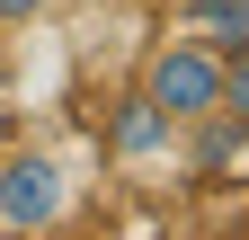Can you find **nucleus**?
Masks as SVG:
<instances>
[{"instance_id":"obj_1","label":"nucleus","mask_w":249,"mask_h":240,"mask_svg":"<svg viewBox=\"0 0 249 240\" xmlns=\"http://www.w3.org/2000/svg\"><path fill=\"white\" fill-rule=\"evenodd\" d=\"M223 71H231V53L178 27V36L151 45V63H142V98L160 107L178 134H187V125H213V116H223Z\"/></svg>"},{"instance_id":"obj_2","label":"nucleus","mask_w":249,"mask_h":240,"mask_svg":"<svg viewBox=\"0 0 249 240\" xmlns=\"http://www.w3.org/2000/svg\"><path fill=\"white\" fill-rule=\"evenodd\" d=\"M71 205H80V178L62 152H45V142L0 152V231H62Z\"/></svg>"},{"instance_id":"obj_3","label":"nucleus","mask_w":249,"mask_h":240,"mask_svg":"<svg viewBox=\"0 0 249 240\" xmlns=\"http://www.w3.org/2000/svg\"><path fill=\"white\" fill-rule=\"evenodd\" d=\"M116 152H124V160H169V152H178V125H169L151 98H134V107L116 116Z\"/></svg>"},{"instance_id":"obj_4","label":"nucleus","mask_w":249,"mask_h":240,"mask_svg":"<svg viewBox=\"0 0 249 240\" xmlns=\"http://www.w3.org/2000/svg\"><path fill=\"white\" fill-rule=\"evenodd\" d=\"M178 27L205 36V45H223V53H240L249 45V0H178Z\"/></svg>"},{"instance_id":"obj_5","label":"nucleus","mask_w":249,"mask_h":240,"mask_svg":"<svg viewBox=\"0 0 249 240\" xmlns=\"http://www.w3.org/2000/svg\"><path fill=\"white\" fill-rule=\"evenodd\" d=\"M223 116H240V125H249V45L231 53V71H223Z\"/></svg>"},{"instance_id":"obj_6","label":"nucleus","mask_w":249,"mask_h":240,"mask_svg":"<svg viewBox=\"0 0 249 240\" xmlns=\"http://www.w3.org/2000/svg\"><path fill=\"white\" fill-rule=\"evenodd\" d=\"M62 0H0V27H36V18H53Z\"/></svg>"}]
</instances>
